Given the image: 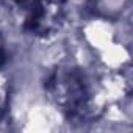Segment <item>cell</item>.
<instances>
[{
  "label": "cell",
  "mask_w": 133,
  "mask_h": 133,
  "mask_svg": "<svg viewBox=\"0 0 133 133\" xmlns=\"http://www.w3.org/2000/svg\"><path fill=\"white\" fill-rule=\"evenodd\" d=\"M49 91L55 102L72 117L96 116V103L85 78L77 71H59L49 80Z\"/></svg>",
  "instance_id": "1"
},
{
  "label": "cell",
  "mask_w": 133,
  "mask_h": 133,
  "mask_svg": "<svg viewBox=\"0 0 133 133\" xmlns=\"http://www.w3.org/2000/svg\"><path fill=\"white\" fill-rule=\"evenodd\" d=\"M17 13L24 30L36 36H49L59 30L68 0H6Z\"/></svg>",
  "instance_id": "2"
},
{
  "label": "cell",
  "mask_w": 133,
  "mask_h": 133,
  "mask_svg": "<svg viewBox=\"0 0 133 133\" xmlns=\"http://www.w3.org/2000/svg\"><path fill=\"white\" fill-rule=\"evenodd\" d=\"M3 61H5V50H3V42L0 39V66L3 64Z\"/></svg>",
  "instance_id": "3"
}]
</instances>
